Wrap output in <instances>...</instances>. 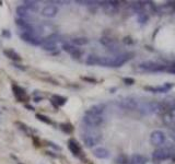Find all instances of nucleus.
Returning a JSON list of instances; mask_svg holds the SVG:
<instances>
[{"label": "nucleus", "mask_w": 175, "mask_h": 164, "mask_svg": "<svg viewBox=\"0 0 175 164\" xmlns=\"http://www.w3.org/2000/svg\"><path fill=\"white\" fill-rule=\"evenodd\" d=\"M93 154L98 159H107L110 157V152L105 148H96L93 150Z\"/></svg>", "instance_id": "dca6fc26"}, {"label": "nucleus", "mask_w": 175, "mask_h": 164, "mask_svg": "<svg viewBox=\"0 0 175 164\" xmlns=\"http://www.w3.org/2000/svg\"><path fill=\"white\" fill-rule=\"evenodd\" d=\"M147 159L141 154H134L129 159V164H146Z\"/></svg>", "instance_id": "a211bd4d"}, {"label": "nucleus", "mask_w": 175, "mask_h": 164, "mask_svg": "<svg viewBox=\"0 0 175 164\" xmlns=\"http://www.w3.org/2000/svg\"><path fill=\"white\" fill-rule=\"evenodd\" d=\"M103 121H104V118H103L102 115H92V114H86V113L84 117H83V123L88 127H92V128L98 127L100 125L103 124Z\"/></svg>", "instance_id": "7ed1b4c3"}, {"label": "nucleus", "mask_w": 175, "mask_h": 164, "mask_svg": "<svg viewBox=\"0 0 175 164\" xmlns=\"http://www.w3.org/2000/svg\"><path fill=\"white\" fill-rule=\"evenodd\" d=\"M12 90H13V94H14V96L17 97L18 101H20V102H25V101H29L28 94L25 93V91L23 90L22 88L18 87V85H16V84H13Z\"/></svg>", "instance_id": "6e6552de"}, {"label": "nucleus", "mask_w": 175, "mask_h": 164, "mask_svg": "<svg viewBox=\"0 0 175 164\" xmlns=\"http://www.w3.org/2000/svg\"><path fill=\"white\" fill-rule=\"evenodd\" d=\"M66 101H67V99L60 95H53V97H52V103L54 105L57 106V107L64 105L65 103H66Z\"/></svg>", "instance_id": "4be33fe9"}, {"label": "nucleus", "mask_w": 175, "mask_h": 164, "mask_svg": "<svg viewBox=\"0 0 175 164\" xmlns=\"http://www.w3.org/2000/svg\"><path fill=\"white\" fill-rule=\"evenodd\" d=\"M167 70V72H170V73H173V74H175V65H173V66H170L169 68L166 69Z\"/></svg>", "instance_id": "7c9ffc66"}, {"label": "nucleus", "mask_w": 175, "mask_h": 164, "mask_svg": "<svg viewBox=\"0 0 175 164\" xmlns=\"http://www.w3.org/2000/svg\"><path fill=\"white\" fill-rule=\"evenodd\" d=\"M57 13H58V8L56 6H53V4L46 6L42 11V14L44 16H47V18H54V16H57Z\"/></svg>", "instance_id": "f8f14e48"}, {"label": "nucleus", "mask_w": 175, "mask_h": 164, "mask_svg": "<svg viewBox=\"0 0 175 164\" xmlns=\"http://www.w3.org/2000/svg\"><path fill=\"white\" fill-rule=\"evenodd\" d=\"M102 7H103V10H104L106 13H115L117 11V8H118V3L117 1H104V2H101Z\"/></svg>", "instance_id": "9d476101"}, {"label": "nucleus", "mask_w": 175, "mask_h": 164, "mask_svg": "<svg viewBox=\"0 0 175 164\" xmlns=\"http://www.w3.org/2000/svg\"><path fill=\"white\" fill-rule=\"evenodd\" d=\"M124 42H125L126 44H131L132 43V40H131L130 37H125V38H124Z\"/></svg>", "instance_id": "2f4dec72"}, {"label": "nucleus", "mask_w": 175, "mask_h": 164, "mask_svg": "<svg viewBox=\"0 0 175 164\" xmlns=\"http://www.w3.org/2000/svg\"><path fill=\"white\" fill-rule=\"evenodd\" d=\"M172 6H173V8L175 9V2H173V3H172Z\"/></svg>", "instance_id": "c9c22d12"}, {"label": "nucleus", "mask_w": 175, "mask_h": 164, "mask_svg": "<svg viewBox=\"0 0 175 164\" xmlns=\"http://www.w3.org/2000/svg\"><path fill=\"white\" fill-rule=\"evenodd\" d=\"M72 43L74 45H78V46H83V45L89 43V40L86 37H76V38L72 40Z\"/></svg>", "instance_id": "b1692460"}, {"label": "nucleus", "mask_w": 175, "mask_h": 164, "mask_svg": "<svg viewBox=\"0 0 175 164\" xmlns=\"http://www.w3.org/2000/svg\"><path fill=\"white\" fill-rule=\"evenodd\" d=\"M139 69L146 70V71H160V70H164L165 66L159 62L154 61H144L139 65Z\"/></svg>", "instance_id": "39448f33"}, {"label": "nucleus", "mask_w": 175, "mask_h": 164, "mask_svg": "<svg viewBox=\"0 0 175 164\" xmlns=\"http://www.w3.org/2000/svg\"><path fill=\"white\" fill-rule=\"evenodd\" d=\"M36 118H38L40 121H44V123H46V124H48V125H52L53 123H52V121L49 119L47 116H45V115H42V114H36Z\"/></svg>", "instance_id": "cd10ccee"}, {"label": "nucleus", "mask_w": 175, "mask_h": 164, "mask_svg": "<svg viewBox=\"0 0 175 164\" xmlns=\"http://www.w3.org/2000/svg\"><path fill=\"white\" fill-rule=\"evenodd\" d=\"M165 140H166L165 133L161 131V130H154L150 135V142L152 146L155 147L161 146V145L165 142Z\"/></svg>", "instance_id": "20e7f679"}, {"label": "nucleus", "mask_w": 175, "mask_h": 164, "mask_svg": "<svg viewBox=\"0 0 175 164\" xmlns=\"http://www.w3.org/2000/svg\"><path fill=\"white\" fill-rule=\"evenodd\" d=\"M162 121H163V123H164V125H166L167 127L172 128L173 130H175V116L170 111H167L166 113L163 114Z\"/></svg>", "instance_id": "1a4fd4ad"}, {"label": "nucleus", "mask_w": 175, "mask_h": 164, "mask_svg": "<svg viewBox=\"0 0 175 164\" xmlns=\"http://www.w3.org/2000/svg\"><path fill=\"white\" fill-rule=\"evenodd\" d=\"M3 54H5L8 58L12 59V60H16V61L21 60V56L19 55L18 53H16L13 49H5L3 50Z\"/></svg>", "instance_id": "aec40b11"}, {"label": "nucleus", "mask_w": 175, "mask_h": 164, "mask_svg": "<svg viewBox=\"0 0 175 164\" xmlns=\"http://www.w3.org/2000/svg\"><path fill=\"white\" fill-rule=\"evenodd\" d=\"M120 105L123 106L124 109H137V105H138V101H136L134 99H125L120 102Z\"/></svg>", "instance_id": "2eb2a0df"}, {"label": "nucleus", "mask_w": 175, "mask_h": 164, "mask_svg": "<svg viewBox=\"0 0 175 164\" xmlns=\"http://www.w3.org/2000/svg\"><path fill=\"white\" fill-rule=\"evenodd\" d=\"M132 54H123V55H117L111 58V67H120L126 61H128L131 58Z\"/></svg>", "instance_id": "423d86ee"}, {"label": "nucleus", "mask_w": 175, "mask_h": 164, "mask_svg": "<svg viewBox=\"0 0 175 164\" xmlns=\"http://www.w3.org/2000/svg\"><path fill=\"white\" fill-rule=\"evenodd\" d=\"M171 151L167 148H159L157 150H154L153 152V160L155 161H163L166 160L171 157Z\"/></svg>", "instance_id": "0eeeda50"}, {"label": "nucleus", "mask_w": 175, "mask_h": 164, "mask_svg": "<svg viewBox=\"0 0 175 164\" xmlns=\"http://www.w3.org/2000/svg\"><path fill=\"white\" fill-rule=\"evenodd\" d=\"M17 13H18V16H20V19H23V20H24L25 18H30V10H29L25 6L18 7V8H17Z\"/></svg>", "instance_id": "6ab92c4d"}, {"label": "nucleus", "mask_w": 175, "mask_h": 164, "mask_svg": "<svg viewBox=\"0 0 175 164\" xmlns=\"http://www.w3.org/2000/svg\"><path fill=\"white\" fill-rule=\"evenodd\" d=\"M83 80H86V81H90V82H95L94 79H89V78H82Z\"/></svg>", "instance_id": "473e14b6"}, {"label": "nucleus", "mask_w": 175, "mask_h": 164, "mask_svg": "<svg viewBox=\"0 0 175 164\" xmlns=\"http://www.w3.org/2000/svg\"><path fill=\"white\" fill-rule=\"evenodd\" d=\"M17 25L20 26V28L23 32H34V28L32 26L31 23L23 20V19H18L17 20Z\"/></svg>", "instance_id": "4468645a"}, {"label": "nucleus", "mask_w": 175, "mask_h": 164, "mask_svg": "<svg viewBox=\"0 0 175 164\" xmlns=\"http://www.w3.org/2000/svg\"><path fill=\"white\" fill-rule=\"evenodd\" d=\"M24 4L29 10L34 11V12H36L37 10H38V3H37V1H24Z\"/></svg>", "instance_id": "5701e85b"}, {"label": "nucleus", "mask_w": 175, "mask_h": 164, "mask_svg": "<svg viewBox=\"0 0 175 164\" xmlns=\"http://www.w3.org/2000/svg\"><path fill=\"white\" fill-rule=\"evenodd\" d=\"M138 20L140 23H144L148 20V16H146V13H140L138 16Z\"/></svg>", "instance_id": "c85d7f7f"}, {"label": "nucleus", "mask_w": 175, "mask_h": 164, "mask_svg": "<svg viewBox=\"0 0 175 164\" xmlns=\"http://www.w3.org/2000/svg\"><path fill=\"white\" fill-rule=\"evenodd\" d=\"M115 163H117V164H127V163H129V159L127 158L125 154H122V155H119L116 160H115Z\"/></svg>", "instance_id": "a878e982"}, {"label": "nucleus", "mask_w": 175, "mask_h": 164, "mask_svg": "<svg viewBox=\"0 0 175 164\" xmlns=\"http://www.w3.org/2000/svg\"><path fill=\"white\" fill-rule=\"evenodd\" d=\"M98 57L95 55H90L86 60V62L88 65H98Z\"/></svg>", "instance_id": "393cba45"}, {"label": "nucleus", "mask_w": 175, "mask_h": 164, "mask_svg": "<svg viewBox=\"0 0 175 164\" xmlns=\"http://www.w3.org/2000/svg\"><path fill=\"white\" fill-rule=\"evenodd\" d=\"M104 111V105H94L92 106L89 111H86V114H92V115H101Z\"/></svg>", "instance_id": "412c9836"}, {"label": "nucleus", "mask_w": 175, "mask_h": 164, "mask_svg": "<svg viewBox=\"0 0 175 164\" xmlns=\"http://www.w3.org/2000/svg\"><path fill=\"white\" fill-rule=\"evenodd\" d=\"M124 82L126 84H134L135 83V80L131 79V78H125V79H124Z\"/></svg>", "instance_id": "c756f323"}, {"label": "nucleus", "mask_w": 175, "mask_h": 164, "mask_svg": "<svg viewBox=\"0 0 175 164\" xmlns=\"http://www.w3.org/2000/svg\"><path fill=\"white\" fill-rule=\"evenodd\" d=\"M3 35H6V36H9V34H8V32H7V31L3 32Z\"/></svg>", "instance_id": "f704fd0d"}, {"label": "nucleus", "mask_w": 175, "mask_h": 164, "mask_svg": "<svg viewBox=\"0 0 175 164\" xmlns=\"http://www.w3.org/2000/svg\"><path fill=\"white\" fill-rule=\"evenodd\" d=\"M68 148H69V150L74 153V155H77L78 157V155L81 153V147H80V145L78 143L77 140H74V139L69 140V141H68Z\"/></svg>", "instance_id": "ddd939ff"}, {"label": "nucleus", "mask_w": 175, "mask_h": 164, "mask_svg": "<svg viewBox=\"0 0 175 164\" xmlns=\"http://www.w3.org/2000/svg\"><path fill=\"white\" fill-rule=\"evenodd\" d=\"M60 127H62V131L66 133H71L74 131V127H72V125H70V124H62L60 125Z\"/></svg>", "instance_id": "bb28decb"}, {"label": "nucleus", "mask_w": 175, "mask_h": 164, "mask_svg": "<svg viewBox=\"0 0 175 164\" xmlns=\"http://www.w3.org/2000/svg\"><path fill=\"white\" fill-rule=\"evenodd\" d=\"M62 48H64V50H66L67 53L70 54L74 58L78 59L81 57V55H82V52H81V50L76 48L74 46H71V45H69V44H64V45H62Z\"/></svg>", "instance_id": "9b49d317"}, {"label": "nucleus", "mask_w": 175, "mask_h": 164, "mask_svg": "<svg viewBox=\"0 0 175 164\" xmlns=\"http://www.w3.org/2000/svg\"><path fill=\"white\" fill-rule=\"evenodd\" d=\"M170 112H171V113H172V114H173V115H174V116H175V109H171V111H170Z\"/></svg>", "instance_id": "72a5a7b5"}, {"label": "nucleus", "mask_w": 175, "mask_h": 164, "mask_svg": "<svg viewBox=\"0 0 175 164\" xmlns=\"http://www.w3.org/2000/svg\"><path fill=\"white\" fill-rule=\"evenodd\" d=\"M82 140L83 143L86 147H93L98 145L100 141L102 140V133L98 130L94 129V128L90 127L88 129H86L82 133Z\"/></svg>", "instance_id": "f257e3e1"}, {"label": "nucleus", "mask_w": 175, "mask_h": 164, "mask_svg": "<svg viewBox=\"0 0 175 164\" xmlns=\"http://www.w3.org/2000/svg\"><path fill=\"white\" fill-rule=\"evenodd\" d=\"M20 37L24 42L31 44V45H34V46H40V45H43L44 43L43 38L35 34V32H22L20 34Z\"/></svg>", "instance_id": "f03ea898"}, {"label": "nucleus", "mask_w": 175, "mask_h": 164, "mask_svg": "<svg viewBox=\"0 0 175 164\" xmlns=\"http://www.w3.org/2000/svg\"><path fill=\"white\" fill-rule=\"evenodd\" d=\"M172 88H173V84L167 83V84H164L163 87H157V88L144 87V90L151 91V92H166V91H169L170 89H172Z\"/></svg>", "instance_id": "f3484780"}]
</instances>
